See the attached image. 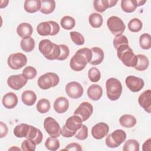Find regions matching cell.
<instances>
[{
  "mask_svg": "<svg viewBox=\"0 0 151 151\" xmlns=\"http://www.w3.org/2000/svg\"><path fill=\"white\" fill-rule=\"evenodd\" d=\"M91 57V49L88 48H80L71 58L70 67L75 71H80L85 68L87 63L90 62Z\"/></svg>",
  "mask_w": 151,
  "mask_h": 151,
  "instance_id": "6da1fadb",
  "label": "cell"
},
{
  "mask_svg": "<svg viewBox=\"0 0 151 151\" xmlns=\"http://www.w3.org/2000/svg\"><path fill=\"white\" fill-rule=\"evenodd\" d=\"M38 48L44 57L49 60H57L60 55V47L50 40L44 39L40 41Z\"/></svg>",
  "mask_w": 151,
  "mask_h": 151,
  "instance_id": "7a4b0ae2",
  "label": "cell"
},
{
  "mask_svg": "<svg viewBox=\"0 0 151 151\" xmlns=\"http://www.w3.org/2000/svg\"><path fill=\"white\" fill-rule=\"evenodd\" d=\"M117 55L122 62L128 67H134L136 65L137 57L129 44H123L117 49Z\"/></svg>",
  "mask_w": 151,
  "mask_h": 151,
  "instance_id": "3957f363",
  "label": "cell"
},
{
  "mask_svg": "<svg viewBox=\"0 0 151 151\" xmlns=\"http://www.w3.org/2000/svg\"><path fill=\"white\" fill-rule=\"evenodd\" d=\"M83 121L77 116L73 115L68 117L61 130V134L64 137H71L75 136L77 131L81 127Z\"/></svg>",
  "mask_w": 151,
  "mask_h": 151,
  "instance_id": "277c9868",
  "label": "cell"
},
{
  "mask_svg": "<svg viewBox=\"0 0 151 151\" xmlns=\"http://www.w3.org/2000/svg\"><path fill=\"white\" fill-rule=\"evenodd\" d=\"M107 96L111 101H116L119 99L122 93V85L117 78L111 77L106 82Z\"/></svg>",
  "mask_w": 151,
  "mask_h": 151,
  "instance_id": "5b68a950",
  "label": "cell"
},
{
  "mask_svg": "<svg viewBox=\"0 0 151 151\" xmlns=\"http://www.w3.org/2000/svg\"><path fill=\"white\" fill-rule=\"evenodd\" d=\"M60 82L58 76L51 72L47 73L41 76L38 80L37 83L39 87L42 90H47L51 87H55Z\"/></svg>",
  "mask_w": 151,
  "mask_h": 151,
  "instance_id": "8992f818",
  "label": "cell"
},
{
  "mask_svg": "<svg viewBox=\"0 0 151 151\" xmlns=\"http://www.w3.org/2000/svg\"><path fill=\"white\" fill-rule=\"evenodd\" d=\"M126 133L122 129H117L109 134L106 138V145L110 148L119 147L126 139Z\"/></svg>",
  "mask_w": 151,
  "mask_h": 151,
  "instance_id": "52a82bcc",
  "label": "cell"
},
{
  "mask_svg": "<svg viewBox=\"0 0 151 151\" xmlns=\"http://www.w3.org/2000/svg\"><path fill=\"white\" fill-rule=\"evenodd\" d=\"M107 26L110 32L114 35L122 34L126 25L122 19L117 16H111L107 20Z\"/></svg>",
  "mask_w": 151,
  "mask_h": 151,
  "instance_id": "ba28073f",
  "label": "cell"
},
{
  "mask_svg": "<svg viewBox=\"0 0 151 151\" xmlns=\"http://www.w3.org/2000/svg\"><path fill=\"white\" fill-rule=\"evenodd\" d=\"M7 63L11 68L19 70L27 64V58L25 54L21 52L13 53L8 57Z\"/></svg>",
  "mask_w": 151,
  "mask_h": 151,
  "instance_id": "9c48e42d",
  "label": "cell"
},
{
  "mask_svg": "<svg viewBox=\"0 0 151 151\" xmlns=\"http://www.w3.org/2000/svg\"><path fill=\"white\" fill-rule=\"evenodd\" d=\"M44 127L51 137H58L61 134V127L58 123L52 117H47L45 119Z\"/></svg>",
  "mask_w": 151,
  "mask_h": 151,
  "instance_id": "30bf717a",
  "label": "cell"
},
{
  "mask_svg": "<svg viewBox=\"0 0 151 151\" xmlns=\"http://www.w3.org/2000/svg\"><path fill=\"white\" fill-rule=\"evenodd\" d=\"M93 112V107L88 102H82L74 112V115L79 116L83 122L88 120L92 115Z\"/></svg>",
  "mask_w": 151,
  "mask_h": 151,
  "instance_id": "8fae6325",
  "label": "cell"
},
{
  "mask_svg": "<svg viewBox=\"0 0 151 151\" xmlns=\"http://www.w3.org/2000/svg\"><path fill=\"white\" fill-rule=\"evenodd\" d=\"M82 86L77 81H71L65 86V92L71 99H77L81 97L83 94Z\"/></svg>",
  "mask_w": 151,
  "mask_h": 151,
  "instance_id": "7c38bea8",
  "label": "cell"
},
{
  "mask_svg": "<svg viewBox=\"0 0 151 151\" xmlns=\"http://www.w3.org/2000/svg\"><path fill=\"white\" fill-rule=\"evenodd\" d=\"M125 83L127 88L132 92H138L140 91L145 85L143 79L134 76H127L126 78Z\"/></svg>",
  "mask_w": 151,
  "mask_h": 151,
  "instance_id": "4fadbf2b",
  "label": "cell"
},
{
  "mask_svg": "<svg viewBox=\"0 0 151 151\" xmlns=\"http://www.w3.org/2000/svg\"><path fill=\"white\" fill-rule=\"evenodd\" d=\"M26 79L22 74L12 75L8 78L7 83L9 87L14 90H18L22 88L27 83Z\"/></svg>",
  "mask_w": 151,
  "mask_h": 151,
  "instance_id": "5bb4252c",
  "label": "cell"
},
{
  "mask_svg": "<svg viewBox=\"0 0 151 151\" xmlns=\"http://www.w3.org/2000/svg\"><path fill=\"white\" fill-rule=\"evenodd\" d=\"M109 132V125L104 122L98 123L93 126L91 134L96 139H101L107 135Z\"/></svg>",
  "mask_w": 151,
  "mask_h": 151,
  "instance_id": "9a60e30c",
  "label": "cell"
},
{
  "mask_svg": "<svg viewBox=\"0 0 151 151\" xmlns=\"http://www.w3.org/2000/svg\"><path fill=\"white\" fill-rule=\"evenodd\" d=\"M151 91L147 90L140 94L138 98L139 105L148 113L151 112Z\"/></svg>",
  "mask_w": 151,
  "mask_h": 151,
  "instance_id": "2e32d148",
  "label": "cell"
},
{
  "mask_svg": "<svg viewBox=\"0 0 151 151\" xmlns=\"http://www.w3.org/2000/svg\"><path fill=\"white\" fill-rule=\"evenodd\" d=\"M18 99L17 96L13 92H9L5 94L2 100L3 106L8 109L14 108L18 104Z\"/></svg>",
  "mask_w": 151,
  "mask_h": 151,
  "instance_id": "e0dca14e",
  "label": "cell"
},
{
  "mask_svg": "<svg viewBox=\"0 0 151 151\" xmlns=\"http://www.w3.org/2000/svg\"><path fill=\"white\" fill-rule=\"evenodd\" d=\"M117 1L114 0H96L93 2L94 8L99 12H103L107 8L116 5Z\"/></svg>",
  "mask_w": 151,
  "mask_h": 151,
  "instance_id": "ac0fdd59",
  "label": "cell"
},
{
  "mask_svg": "<svg viewBox=\"0 0 151 151\" xmlns=\"http://www.w3.org/2000/svg\"><path fill=\"white\" fill-rule=\"evenodd\" d=\"M54 109L59 114L65 113L69 107V101L65 97H59L57 98L54 103Z\"/></svg>",
  "mask_w": 151,
  "mask_h": 151,
  "instance_id": "d6986e66",
  "label": "cell"
},
{
  "mask_svg": "<svg viewBox=\"0 0 151 151\" xmlns=\"http://www.w3.org/2000/svg\"><path fill=\"white\" fill-rule=\"evenodd\" d=\"M87 96L92 100L97 101L103 95V89L99 84H91L87 89Z\"/></svg>",
  "mask_w": 151,
  "mask_h": 151,
  "instance_id": "ffe728a7",
  "label": "cell"
},
{
  "mask_svg": "<svg viewBox=\"0 0 151 151\" xmlns=\"http://www.w3.org/2000/svg\"><path fill=\"white\" fill-rule=\"evenodd\" d=\"M17 32L20 37L24 38L31 37L33 32V28L30 24L22 22L19 24L17 27Z\"/></svg>",
  "mask_w": 151,
  "mask_h": 151,
  "instance_id": "44dd1931",
  "label": "cell"
},
{
  "mask_svg": "<svg viewBox=\"0 0 151 151\" xmlns=\"http://www.w3.org/2000/svg\"><path fill=\"white\" fill-rule=\"evenodd\" d=\"M26 139H28L34 142L36 145L41 143L43 139V134L41 131L35 127L30 125L29 131Z\"/></svg>",
  "mask_w": 151,
  "mask_h": 151,
  "instance_id": "7402d4cb",
  "label": "cell"
},
{
  "mask_svg": "<svg viewBox=\"0 0 151 151\" xmlns=\"http://www.w3.org/2000/svg\"><path fill=\"white\" fill-rule=\"evenodd\" d=\"M91 50L92 52V57L89 63L93 65L100 64L103 61L104 57V54L103 50L99 47H93Z\"/></svg>",
  "mask_w": 151,
  "mask_h": 151,
  "instance_id": "603a6c76",
  "label": "cell"
},
{
  "mask_svg": "<svg viewBox=\"0 0 151 151\" xmlns=\"http://www.w3.org/2000/svg\"><path fill=\"white\" fill-rule=\"evenodd\" d=\"M24 9L28 13H35L40 10L41 1L40 0H26L24 1Z\"/></svg>",
  "mask_w": 151,
  "mask_h": 151,
  "instance_id": "cb8c5ba5",
  "label": "cell"
},
{
  "mask_svg": "<svg viewBox=\"0 0 151 151\" xmlns=\"http://www.w3.org/2000/svg\"><path fill=\"white\" fill-rule=\"evenodd\" d=\"M21 100L24 104L31 106L35 104L37 100V96L32 90H25L21 95Z\"/></svg>",
  "mask_w": 151,
  "mask_h": 151,
  "instance_id": "d4e9b609",
  "label": "cell"
},
{
  "mask_svg": "<svg viewBox=\"0 0 151 151\" xmlns=\"http://www.w3.org/2000/svg\"><path fill=\"white\" fill-rule=\"evenodd\" d=\"M38 34L42 36L51 35L52 33V24L51 21L40 22L37 27Z\"/></svg>",
  "mask_w": 151,
  "mask_h": 151,
  "instance_id": "484cf974",
  "label": "cell"
},
{
  "mask_svg": "<svg viewBox=\"0 0 151 151\" xmlns=\"http://www.w3.org/2000/svg\"><path fill=\"white\" fill-rule=\"evenodd\" d=\"M119 123L123 127L131 128L136 125V119L133 115L126 114L120 117Z\"/></svg>",
  "mask_w": 151,
  "mask_h": 151,
  "instance_id": "4316f807",
  "label": "cell"
},
{
  "mask_svg": "<svg viewBox=\"0 0 151 151\" xmlns=\"http://www.w3.org/2000/svg\"><path fill=\"white\" fill-rule=\"evenodd\" d=\"M30 125L25 123H21L16 126L14 129V135L18 138L27 137L29 131Z\"/></svg>",
  "mask_w": 151,
  "mask_h": 151,
  "instance_id": "83f0119b",
  "label": "cell"
},
{
  "mask_svg": "<svg viewBox=\"0 0 151 151\" xmlns=\"http://www.w3.org/2000/svg\"><path fill=\"white\" fill-rule=\"evenodd\" d=\"M55 5V1L54 0L41 1V8L40 11L44 14H50L54 11Z\"/></svg>",
  "mask_w": 151,
  "mask_h": 151,
  "instance_id": "f1b7e54d",
  "label": "cell"
},
{
  "mask_svg": "<svg viewBox=\"0 0 151 151\" xmlns=\"http://www.w3.org/2000/svg\"><path fill=\"white\" fill-rule=\"evenodd\" d=\"M138 6L136 0H123L121 1V8L123 11L127 13L134 12Z\"/></svg>",
  "mask_w": 151,
  "mask_h": 151,
  "instance_id": "f546056e",
  "label": "cell"
},
{
  "mask_svg": "<svg viewBox=\"0 0 151 151\" xmlns=\"http://www.w3.org/2000/svg\"><path fill=\"white\" fill-rule=\"evenodd\" d=\"M137 63L134 67L135 70L141 71L146 70L149 65V61L148 58L143 54H138L137 55Z\"/></svg>",
  "mask_w": 151,
  "mask_h": 151,
  "instance_id": "4dcf8cb0",
  "label": "cell"
},
{
  "mask_svg": "<svg viewBox=\"0 0 151 151\" xmlns=\"http://www.w3.org/2000/svg\"><path fill=\"white\" fill-rule=\"evenodd\" d=\"M20 47L24 52H31L35 47V40L31 37L22 38L20 42Z\"/></svg>",
  "mask_w": 151,
  "mask_h": 151,
  "instance_id": "1f68e13d",
  "label": "cell"
},
{
  "mask_svg": "<svg viewBox=\"0 0 151 151\" xmlns=\"http://www.w3.org/2000/svg\"><path fill=\"white\" fill-rule=\"evenodd\" d=\"M88 22L92 27L97 28L102 25L103 19L101 14L94 12L90 15L88 17Z\"/></svg>",
  "mask_w": 151,
  "mask_h": 151,
  "instance_id": "d6a6232c",
  "label": "cell"
},
{
  "mask_svg": "<svg viewBox=\"0 0 151 151\" xmlns=\"http://www.w3.org/2000/svg\"><path fill=\"white\" fill-rule=\"evenodd\" d=\"M50 103L49 100L46 99H41L38 100L36 105L37 111L41 114L47 113L50 110Z\"/></svg>",
  "mask_w": 151,
  "mask_h": 151,
  "instance_id": "836d02e7",
  "label": "cell"
},
{
  "mask_svg": "<svg viewBox=\"0 0 151 151\" xmlns=\"http://www.w3.org/2000/svg\"><path fill=\"white\" fill-rule=\"evenodd\" d=\"M60 24L63 28L64 29L70 30L75 27L76 21L73 17L66 15L61 18L60 21Z\"/></svg>",
  "mask_w": 151,
  "mask_h": 151,
  "instance_id": "e575fe53",
  "label": "cell"
},
{
  "mask_svg": "<svg viewBox=\"0 0 151 151\" xmlns=\"http://www.w3.org/2000/svg\"><path fill=\"white\" fill-rule=\"evenodd\" d=\"M45 147L51 151H55L60 147V141L57 137H49L47 139L45 142Z\"/></svg>",
  "mask_w": 151,
  "mask_h": 151,
  "instance_id": "d590c367",
  "label": "cell"
},
{
  "mask_svg": "<svg viewBox=\"0 0 151 151\" xmlns=\"http://www.w3.org/2000/svg\"><path fill=\"white\" fill-rule=\"evenodd\" d=\"M143 27L142 21L137 18H134L130 20L128 23L129 29L133 32H137L140 31Z\"/></svg>",
  "mask_w": 151,
  "mask_h": 151,
  "instance_id": "8d00e7d4",
  "label": "cell"
},
{
  "mask_svg": "<svg viewBox=\"0 0 151 151\" xmlns=\"http://www.w3.org/2000/svg\"><path fill=\"white\" fill-rule=\"evenodd\" d=\"M139 44L140 47L144 50H149L151 47V36L149 34L145 33L139 38Z\"/></svg>",
  "mask_w": 151,
  "mask_h": 151,
  "instance_id": "74e56055",
  "label": "cell"
},
{
  "mask_svg": "<svg viewBox=\"0 0 151 151\" xmlns=\"http://www.w3.org/2000/svg\"><path fill=\"white\" fill-rule=\"evenodd\" d=\"M123 151H139V143L135 139H129L124 144Z\"/></svg>",
  "mask_w": 151,
  "mask_h": 151,
  "instance_id": "f35d334b",
  "label": "cell"
},
{
  "mask_svg": "<svg viewBox=\"0 0 151 151\" xmlns=\"http://www.w3.org/2000/svg\"><path fill=\"white\" fill-rule=\"evenodd\" d=\"M88 77L89 80L93 83H96L99 81L101 78V73L99 70L93 67L91 68L88 71Z\"/></svg>",
  "mask_w": 151,
  "mask_h": 151,
  "instance_id": "ab89813d",
  "label": "cell"
},
{
  "mask_svg": "<svg viewBox=\"0 0 151 151\" xmlns=\"http://www.w3.org/2000/svg\"><path fill=\"white\" fill-rule=\"evenodd\" d=\"M37 74V70L32 66H27L22 70V74L27 80H31L34 78Z\"/></svg>",
  "mask_w": 151,
  "mask_h": 151,
  "instance_id": "60d3db41",
  "label": "cell"
},
{
  "mask_svg": "<svg viewBox=\"0 0 151 151\" xmlns=\"http://www.w3.org/2000/svg\"><path fill=\"white\" fill-rule=\"evenodd\" d=\"M70 35L73 42L78 45H83L85 41L83 35L77 31H71L70 32Z\"/></svg>",
  "mask_w": 151,
  "mask_h": 151,
  "instance_id": "b9f144b4",
  "label": "cell"
},
{
  "mask_svg": "<svg viewBox=\"0 0 151 151\" xmlns=\"http://www.w3.org/2000/svg\"><path fill=\"white\" fill-rule=\"evenodd\" d=\"M123 44H129L127 38L123 34L116 35L113 40V45L115 49L116 50L119 47Z\"/></svg>",
  "mask_w": 151,
  "mask_h": 151,
  "instance_id": "7bdbcfd3",
  "label": "cell"
},
{
  "mask_svg": "<svg viewBox=\"0 0 151 151\" xmlns=\"http://www.w3.org/2000/svg\"><path fill=\"white\" fill-rule=\"evenodd\" d=\"M76 138L80 140H84L88 137V128L87 127L83 124L81 127L77 131L75 134Z\"/></svg>",
  "mask_w": 151,
  "mask_h": 151,
  "instance_id": "ee69618b",
  "label": "cell"
},
{
  "mask_svg": "<svg viewBox=\"0 0 151 151\" xmlns=\"http://www.w3.org/2000/svg\"><path fill=\"white\" fill-rule=\"evenodd\" d=\"M36 144L31 140L27 139L21 143V149L24 151H34L36 148Z\"/></svg>",
  "mask_w": 151,
  "mask_h": 151,
  "instance_id": "f6af8a7d",
  "label": "cell"
},
{
  "mask_svg": "<svg viewBox=\"0 0 151 151\" xmlns=\"http://www.w3.org/2000/svg\"><path fill=\"white\" fill-rule=\"evenodd\" d=\"M60 55L57 60L63 61L68 58L70 54V50L67 45L65 44H60Z\"/></svg>",
  "mask_w": 151,
  "mask_h": 151,
  "instance_id": "bcb514c9",
  "label": "cell"
},
{
  "mask_svg": "<svg viewBox=\"0 0 151 151\" xmlns=\"http://www.w3.org/2000/svg\"><path fill=\"white\" fill-rule=\"evenodd\" d=\"M64 150H74V151H81L82 148L81 146L77 143H71L68 144L64 149Z\"/></svg>",
  "mask_w": 151,
  "mask_h": 151,
  "instance_id": "7dc6e473",
  "label": "cell"
},
{
  "mask_svg": "<svg viewBox=\"0 0 151 151\" xmlns=\"http://www.w3.org/2000/svg\"><path fill=\"white\" fill-rule=\"evenodd\" d=\"M51 22L52 24V33L51 36H54L57 35L59 32L60 27L59 24L57 22L54 21H51Z\"/></svg>",
  "mask_w": 151,
  "mask_h": 151,
  "instance_id": "c3c4849f",
  "label": "cell"
},
{
  "mask_svg": "<svg viewBox=\"0 0 151 151\" xmlns=\"http://www.w3.org/2000/svg\"><path fill=\"white\" fill-rule=\"evenodd\" d=\"M0 129H1V134H0V137L3 138L4 137L6 136L8 132V129L6 125L4 123L2 122H0Z\"/></svg>",
  "mask_w": 151,
  "mask_h": 151,
  "instance_id": "681fc988",
  "label": "cell"
},
{
  "mask_svg": "<svg viewBox=\"0 0 151 151\" xmlns=\"http://www.w3.org/2000/svg\"><path fill=\"white\" fill-rule=\"evenodd\" d=\"M151 139L149 138L146 140L142 146V150L143 151H150L151 150Z\"/></svg>",
  "mask_w": 151,
  "mask_h": 151,
  "instance_id": "f907efd6",
  "label": "cell"
},
{
  "mask_svg": "<svg viewBox=\"0 0 151 151\" xmlns=\"http://www.w3.org/2000/svg\"><path fill=\"white\" fill-rule=\"evenodd\" d=\"M12 149H14V150H15V149H17V150H21V149H19V148H18V147H11V148H10L9 150H12Z\"/></svg>",
  "mask_w": 151,
  "mask_h": 151,
  "instance_id": "816d5d0a",
  "label": "cell"
}]
</instances>
